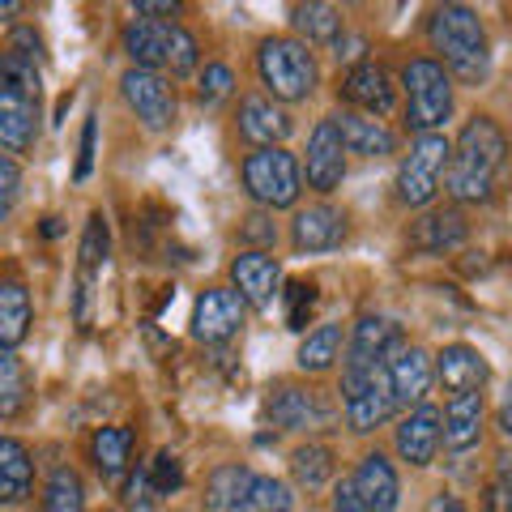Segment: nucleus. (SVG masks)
Instances as JSON below:
<instances>
[{"label":"nucleus","mask_w":512,"mask_h":512,"mask_svg":"<svg viewBox=\"0 0 512 512\" xmlns=\"http://www.w3.org/2000/svg\"><path fill=\"white\" fill-rule=\"evenodd\" d=\"M180 483H184V470H180V457L175 453H158L154 457V466H150V487L158 491V495H171V491H180Z\"/></svg>","instance_id":"obj_39"},{"label":"nucleus","mask_w":512,"mask_h":512,"mask_svg":"<svg viewBox=\"0 0 512 512\" xmlns=\"http://www.w3.org/2000/svg\"><path fill=\"white\" fill-rule=\"evenodd\" d=\"M43 508H47V512H86V491H82V478H77L69 466H60L52 478H47Z\"/></svg>","instance_id":"obj_33"},{"label":"nucleus","mask_w":512,"mask_h":512,"mask_svg":"<svg viewBox=\"0 0 512 512\" xmlns=\"http://www.w3.org/2000/svg\"><path fill=\"white\" fill-rule=\"evenodd\" d=\"M231 282L235 291L244 295V303H252V308H269L274 303V295H282V265L274 261V256L265 252H239L231 261Z\"/></svg>","instance_id":"obj_11"},{"label":"nucleus","mask_w":512,"mask_h":512,"mask_svg":"<svg viewBox=\"0 0 512 512\" xmlns=\"http://www.w3.org/2000/svg\"><path fill=\"white\" fill-rule=\"evenodd\" d=\"M389 380H393V393L402 406H410V402L423 406V397L431 393V384H436V359H431L423 346H402L389 359Z\"/></svg>","instance_id":"obj_13"},{"label":"nucleus","mask_w":512,"mask_h":512,"mask_svg":"<svg viewBox=\"0 0 512 512\" xmlns=\"http://www.w3.org/2000/svg\"><path fill=\"white\" fill-rule=\"evenodd\" d=\"M94 466L103 470V478H120L128 466V453H133V431L128 427H99L90 440Z\"/></svg>","instance_id":"obj_28"},{"label":"nucleus","mask_w":512,"mask_h":512,"mask_svg":"<svg viewBox=\"0 0 512 512\" xmlns=\"http://www.w3.org/2000/svg\"><path fill=\"white\" fill-rule=\"evenodd\" d=\"M77 256H82V282H90V278L107 265V256H111V227H107V218H103V214H90Z\"/></svg>","instance_id":"obj_32"},{"label":"nucleus","mask_w":512,"mask_h":512,"mask_svg":"<svg viewBox=\"0 0 512 512\" xmlns=\"http://www.w3.org/2000/svg\"><path fill=\"white\" fill-rule=\"evenodd\" d=\"M18 192H22V175H18V163L5 154L0 158V214H13V205H18Z\"/></svg>","instance_id":"obj_40"},{"label":"nucleus","mask_w":512,"mask_h":512,"mask_svg":"<svg viewBox=\"0 0 512 512\" xmlns=\"http://www.w3.org/2000/svg\"><path fill=\"white\" fill-rule=\"evenodd\" d=\"M252 483H256V474L244 470V466H222V470H214L210 495H205V508H210V512H239V508H244V500H248Z\"/></svg>","instance_id":"obj_26"},{"label":"nucleus","mask_w":512,"mask_h":512,"mask_svg":"<svg viewBox=\"0 0 512 512\" xmlns=\"http://www.w3.org/2000/svg\"><path fill=\"white\" fill-rule=\"evenodd\" d=\"M402 86H406V128L414 133H436V128L453 116V77L444 73L440 60H410L402 69Z\"/></svg>","instance_id":"obj_4"},{"label":"nucleus","mask_w":512,"mask_h":512,"mask_svg":"<svg viewBox=\"0 0 512 512\" xmlns=\"http://www.w3.org/2000/svg\"><path fill=\"white\" fill-rule=\"evenodd\" d=\"M342 239H346V214L325 201L299 210L291 222V244L299 252H333V248H342Z\"/></svg>","instance_id":"obj_12"},{"label":"nucleus","mask_w":512,"mask_h":512,"mask_svg":"<svg viewBox=\"0 0 512 512\" xmlns=\"http://www.w3.org/2000/svg\"><path fill=\"white\" fill-rule=\"evenodd\" d=\"M133 13H141V18H150V13H158V18H175L180 5H175V0H137Z\"/></svg>","instance_id":"obj_44"},{"label":"nucleus","mask_w":512,"mask_h":512,"mask_svg":"<svg viewBox=\"0 0 512 512\" xmlns=\"http://www.w3.org/2000/svg\"><path fill=\"white\" fill-rule=\"evenodd\" d=\"M427 39L436 52H444L448 69H453L461 82H483L487 77V30L474 9H466V5L431 9Z\"/></svg>","instance_id":"obj_2"},{"label":"nucleus","mask_w":512,"mask_h":512,"mask_svg":"<svg viewBox=\"0 0 512 512\" xmlns=\"http://www.w3.org/2000/svg\"><path fill=\"white\" fill-rule=\"evenodd\" d=\"M239 512H295V495L282 478H256Z\"/></svg>","instance_id":"obj_34"},{"label":"nucleus","mask_w":512,"mask_h":512,"mask_svg":"<svg viewBox=\"0 0 512 512\" xmlns=\"http://www.w3.org/2000/svg\"><path fill=\"white\" fill-rule=\"evenodd\" d=\"M402 350V329L389 316H359L350 333V359L355 363H389Z\"/></svg>","instance_id":"obj_21"},{"label":"nucleus","mask_w":512,"mask_h":512,"mask_svg":"<svg viewBox=\"0 0 512 512\" xmlns=\"http://www.w3.org/2000/svg\"><path fill=\"white\" fill-rule=\"evenodd\" d=\"M244 239H252V244H274L278 231L265 214H252V218H244Z\"/></svg>","instance_id":"obj_42"},{"label":"nucleus","mask_w":512,"mask_h":512,"mask_svg":"<svg viewBox=\"0 0 512 512\" xmlns=\"http://www.w3.org/2000/svg\"><path fill=\"white\" fill-rule=\"evenodd\" d=\"M350 483L372 512H397V504H402V483H397V470L384 453H367Z\"/></svg>","instance_id":"obj_16"},{"label":"nucleus","mask_w":512,"mask_h":512,"mask_svg":"<svg viewBox=\"0 0 512 512\" xmlns=\"http://www.w3.org/2000/svg\"><path fill=\"white\" fill-rule=\"evenodd\" d=\"M325 402H320L316 389H295V384H282V389L269 397V419H274L282 431H303L325 423Z\"/></svg>","instance_id":"obj_23"},{"label":"nucleus","mask_w":512,"mask_h":512,"mask_svg":"<svg viewBox=\"0 0 512 512\" xmlns=\"http://www.w3.org/2000/svg\"><path fill=\"white\" fill-rule=\"evenodd\" d=\"M291 474L299 487L320 491L333 478V448L329 444H299L291 453Z\"/></svg>","instance_id":"obj_30"},{"label":"nucleus","mask_w":512,"mask_h":512,"mask_svg":"<svg viewBox=\"0 0 512 512\" xmlns=\"http://www.w3.org/2000/svg\"><path fill=\"white\" fill-rule=\"evenodd\" d=\"M333 512H372L363 504V495L355 491V483H342L338 491H333Z\"/></svg>","instance_id":"obj_43"},{"label":"nucleus","mask_w":512,"mask_h":512,"mask_svg":"<svg viewBox=\"0 0 512 512\" xmlns=\"http://www.w3.org/2000/svg\"><path fill=\"white\" fill-rule=\"evenodd\" d=\"M120 94H124V103L133 107V116L154 128V133H163V128H171L175 120V90L163 73H154V69H128L120 77Z\"/></svg>","instance_id":"obj_7"},{"label":"nucleus","mask_w":512,"mask_h":512,"mask_svg":"<svg viewBox=\"0 0 512 512\" xmlns=\"http://www.w3.org/2000/svg\"><path fill=\"white\" fill-rule=\"evenodd\" d=\"M495 483L512 491V453H504V457H500V478H495Z\"/></svg>","instance_id":"obj_48"},{"label":"nucleus","mask_w":512,"mask_h":512,"mask_svg":"<svg viewBox=\"0 0 512 512\" xmlns=\"http://www.w3.org/2000/svg\"><path fill=\"white\" fill-rule=\"evenodd\" d=\"M291 22L308 43H338L342 35V13L333 5H295Z\"/></svg>","instance_id":"obj_31"},{"label":"nucleus","mask_w":512,"mask_h":512,"mask_svg":"<svg viewBox=\"0 0 512 512\" xmlns=\"http://www.w3.org/2000/svg\"><path fill=\"white\" fill-rule=\"evenodd\" d=\"M0 13H5V18H18L22 5H18V0H5V5H0Z\"/></svg>","instance_id":"obj_50"},{"label":"nucleus","mask_w":512,"mask_h":512,"mask_svg":"<svg viewBox=\"0 0 512 512\" xmlns=\"http://www.w3.org/2000/svg\"><path fill=\"white\" fill-rule=\"evenodd\" d=\"M30 487H35V461L22 440L5 436L0 440V500L5 504H22Z\"/></svg>","instance_id":"obj_25"},{"label":"nucleus","mask_w":512,"mask_h":512,"mask_svg":"<svg viewBox=\"0 0 512 512\" xmlns=\"http://www.w3.org/2000/svg\"><path fill=\"white\" fill-rule=\"evenodd\" d=\"M500 431L512 436V384H508V397H504V410H500Z\"/></svg>","instance_id":"obj_47"},{"label":"nucleus","mask_w":512,"mask_h":512,"mask_svg":"<svg viewBox=\"0 0 512 512\" xmlns=\"http://www.w3.org/2000/svg\"><path fill=\"white\" fill-rule=\"evenodd\" d=\"M235 90V73H231V64H205V73H201V103L205 107H214L222 103L227 94Z\"/></svg>","instance_id":"obj_37"},{"label":"nucleus","mask_w":512,"mask_h":512,"mask_svg":"<svg viewBox=\"0 0 512 512\" xmlns=\"http://www.w3.org/2000/svg\"><path fill=\"white\" fill-rule=\"evenodd\" d=\"M60 231H64V227H60V218H43V235H47V239H56Z\"/></svg>","instance_id":"obj_49"},{"label":"nucleus","mask_w":512,"mask_h":512,"mask_svg":"<svg viewBox=\"0 0 512 512\" xmlns=\"http://www.w3.org/2000/svg\"><path fill=\"white\" fill-rule=\"evenodd\" d=\"M342 99L355 103L363 116H389L393 111V86H389V73L372 60H359L350 64V73L342 77Z\"/></svg>","instance_id":"obj_14"},{"label":"nucleus","mask_w":512,"mask_h":512,"mask_svg":"<svg viewBox=\"0 0 512 512\" xmlns=\"http://www.w3.org/2000/svg\"><path fill=\"white\" fill-rule=\"evenodd\" d=\"M342 175H346V141L333 116H325L308 137V184L316 192H333L342 184Z\"/></svg>","instance_id":"obj_10"},{"label":"nucleus","mask_w":512,"mask_h":512,"mask_svg":"<svg viewBox=\"0 0 512 512\" xmlns=\"http://www.w3.org/2000/svg\"><path fill=\"white\" fill-rule=\"evenodd\" d=\"M197 60H201V47H197V39H192L184 26H175V35H171V56H167V69H171V77H184V73H192V69H197Z\"/></svg>","instance_id":"obj_36"},{"label":"nucleus","mask_w":512,"mask_h":512,"mask_svg":"<svg viewBox=\"0 0 512 512\" xmlns=\"http://www.w3.org/2000/svg\"><path fill=\"white\" fill-rule=\"evenodd\" d=\"M466 244V218L457 210H431L410 227V248L414 252H453Z\"/></svg>","instance_id":"obj_24"},{"label":"nucleus","mask_w":512,"mask_h":512,"mask_svg":"<svg viewBox=\"0 0 512 512\" xmlns=\"http://www.w3.org/2000/svg\"><path fill=\"white\" fill-rule=\"evenodd\" d=\"M171 35L175 22H154V18H137L124 26V52L133 56V69H154L167 64L171 56Z\"/></svg>","instance_id":"obj_20"},{"label":"nucleus","mask_w":512,"mask_h":512,"mask_svg":"<svg viewBox=\"0 0 512 512\" xmlns=\"http://www.w3.org/2000/svg\"><path fill=\"white\" fill-rule=\"evenodd\" d=\"M256 73H261L265 90L282 103H303L320 82L316 56L303 39H265L256 52Z\"/></svg>","instance_id":"obj_3"},{"label":"nucleus","mask_w":512,"mask_h":512,"mask_svg":"<svg viewBox=\"0 0 512 512\" xmlns=\"http://www.w3.org/2000/svg\"><path fill=\"white\" fill-rule=\"evenodd\" d=\"M299 367L303 372H329L342 359V325H320L299 342Z\"/></svg>","instance_id":"obj_29"},{"label":"nucleus","mask_w":512,"mask_h":512,"mask_svg":"<svg viewBox=\"0 0 512 512\" xmlns=\"http://www.w3.org/2000/svg\"><path fill=\"white\" fill-rule=\"evenodd\" d=\"M487 359L478 355L474 346L466 342H453V346H444L440 355H436V380L444 384L448 393H478L487 384Z\"/></svg>","instance_id":"obj_18"},{"label":"nucleus","mask_w":512,"mask_h":512,"mask_svg":"<svg viewBox=\"0 0 512 512\" xmlns=\"http://www.w3.org/2000/svg\"><path fill=\"white\" fill-rule=\"evenodd\" d=\"M453 163V146H448L444 133H423L414 137L410 154L397 167V201L410 205V210H423L431 205V197L440 192V175Z\"/></svg>","instance_id":"obj_5"},{"label":"nucleus","mask_w":512,"mask_h":512,"mask_svg":"<svg viewBox=\"0 0 512 512\" xmlns=\"http://www.w3.org/2000/svg\"><path fill=\"white\" fill-rule=\"evenodd\" d=\"M444 440V410L440 406H414L402 423H397V457L410 466H431Z\"/></svg>","instance_id":"obj_9"},{"label":"nucleus","mask_w":512,"mask_h":512,"mask_svg":"<svg viewBox=\"0 0 512 512\" xmlns=\"http://www.w3.org/2000/svg\"><path fill=\"white\" fill-rule=\"evenodd\" d=\"M333 124L346 141V154H363V158H384L393 154L397 137L384 128V120L363 116V111H333Z\"/></svg>","instance_id":"obj_19"},{"label":"nucleus","mask_w":512,"mask_h":512,"mask_svg":"<svg viewBox=\"0 0 512 512\" xmlns=\"http://www.w3.org/2000/svg\"><path fill=\"white\" fill-rule=\"evenodd\" d=\"M94 137H99V120H86V128H82V154H77V180H90V171H94Z\"/></svg>","instance_id":"obj_41"},{"label":"nucleus","mask_w":512,"mask_h":512,"mask_svg":"<svg viewBox=\"0 0 512 512\" xmlns=\"http://www.w3.org/2000/svg\"><path fill=\"white\" fill-rule=\"evenodd\" d=\"M397 393H393V380H389V372L384 376H376L372 384H367L363 393H355V397H346V427L350 431H359V436H367V431H376V427H384L397 414Z\"/></svg>","instance_id":"obj_17"},{"label":"nucleus","mask_w":512,"mask_h":512,"mask_svg":"<svg viewBox=\"0 0 512 512\" xmlns=\"http://www.w3.org/2000/svg\"><path fill=\"white\" fill-rule=\"evenodd\" d=\"M244 188L252 201L269 205V210H286L299 201L303 192V171L295 163L291 150L269 146V150H252L244 158Z\"/></svg>","instance_id":"obj_6"},{"label":"nucleus","mask_w":512,"mask_h":512,"mask_svg":"<svg viewBox=\"0 0 512 512\" xmlns=\"http://www.w3.org/2000/svg\"><path fill=\"white\" fill-rule=\"evenodd\" d=\"M483 436V393H457L444 406V448L466 453Z\"/></svg>","instance_id":"obj_22"},{"label":"nucleus","mask_w":512,"mask_h":512,"mask_svg":"<svg viewBox=\"0 0 512 512\" xmlns=\"http://www.w3.org/2000/svg\"><path fill=\"white\" fill-rule=\"evenodd\" d=\"M508 154V137L504 128L491 116H474L466 128H461L457 146H453V163H448V197L453 201H487L495 171L504 167Z\"/></svg>","instance_id":"obj_1"},{"label":"nucleus","mask_w":512,"mask_h":512,"mask_svg":"<svg viewBox=\"0 0 512 512\" xmlns=\"http://www.w3.org/2000/svg\"><path fill=\"white\" fill-rule=\"evenodd\" d=\"M282 295H286V325L303 329V325H308L312 303H316V286H312V282H291Z\"/></svg>","instance_id":"obj_38"},{"label":"nucleus","mask_w":512,"mask_h":512,"mask_svg":"<svg viewBox=\"0 0 512 512\" xmlns=\"http://www.w3.org/2000/svg\"><path fill=\"white\" fill-rule=\"evenodd\" d=\"M423 512H466V504H461L457 495H448V491H436V495L427 500V508H423Z\"/></svg>","instance_id":"obj_45"},{"label":"nucleus","mask_w":512,"mask_h":512,"mask_svg":"<svg viewBox=\"0 0 512 512\" xmlns=\"http://www.w3.org/2000/svg\"><path fill=\"white\" fill-rule=\"evenodd\" d=\"M22 402H26L22 363H18V355H13V350H5V355H0V414H5V419H13V414L22 410Z\"/></svg>","instance_id":"obj_35"},{"label":"nucleus","mask_w":512,"mask_h":512,"mask_svg":"<svg viewBox=\"0 0 512 512\" xmlns=\"http://www.w3.org/2000/svg\"><path fill=\"white\" fill-rule=\"evenodd\" d=\"M244 325V295L227 286H210L192 303V338L197 342H227Z\"/></svg>","instance_id":"obj_8"},{"label":"nucleus","mask_w":512,"mask_h":512,"mask_svg":"<svg viewBox=\"0 0 512 512\" xmlns=\"http://www.w3.org/2000/svg\"><path fill=\"white\" fill-rule=\"evenodd\" d=\"M30 329V295L22 282H5L0 286V342L13 350Z\"/></svg>","instance_id":"obj_27"},{"label":"nucleus","mask_w":512,"mask_h":512,"mask_svg":"<svg viewBox=\"0 0 512 512\" xmlns=\"http://www.w3.org/2000/svg\"><path fill=\"white\" fill-rule=\"evenodd\" d=\"M291 116L274 103V99H265V94H248L244 103H239V133H244L256 150H269V146H278V141L291 137Z\"/></svg>","instance_id":"obj_15"},{"label":"nucleus","mask_w":512,"mask_h":512,"mask_svg":"<svg viewBox=\"0 0 512 512\" xmlns=\"http://www.w3.org/2000/svg\"><path fill=\"white\" fill-rule=\"evenodd\" d=\"M363 52V39H338V60H355Z\"/></svg>","instance_id":"obj_46"}]
</instances>
